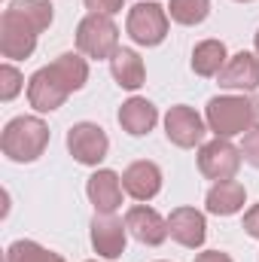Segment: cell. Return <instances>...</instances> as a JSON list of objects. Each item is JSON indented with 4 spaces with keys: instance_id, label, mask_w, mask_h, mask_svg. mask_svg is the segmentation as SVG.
Returning <instances> with one entry per match:
<instances>
[{
    "instance_id": "obj_1",
    "label": "cell",
    "mask_w": 259,
    "mask_h": 262,
    "mask_svg": "<svg viewBox=\"0 0 259 262\" xmlns=\"http://www.w3.org/2000/svg\"><path fill=\"white\" fill-rule=\"evenodd\" d=\"M49 146V125L40 116H15L0 134V149L9 162H37Z\"/></svg>"
},
{
    "instance_id": "obj_11",
    "label": "cell",
    "mask_w": 259,
    "mask_h": 262,
    "mask_svg": "<svg viewBox=\"0 0 259 262\" xmlns=\"http://www.w3.org/2000/svg\"><path fill=\"white\" fill-rule=\"evenodd\" d=\"M122 192H125L122 177L110 168H98L85 183V195L92 201L95 213H116L122 207Z\"/></svg>"
},
{
    "instance_id": "obj_24",
    "label": "cell",
    "mask_w": 259,
    "mask_h": 262,
    "mask_svg": "<svg viewBox=\"0 0 259 262\" xmlns=\"http://www.w3.org/2000/svg\"><path fill=\"white\" fill-rule=\"evenodd\" d=\"M21 89H25V76L18 73V67H12L9 61L0 64V101H12Z\"/></svg>"
},
{
    "instance_id": "obj_25",
    "label": "cell",
    "mask_w": 259,
    "mask_h": 262,
    "mask_svg": "<svg viewBox=\"0 0 259 262\" xmlns=\"http://www.w3.org/2000/svg\"><path fill=\"white\" fill-rule=\"evenodd\" d=\"M241 156H244V162H247V165L259 168V125H253V128L244 134V143H241Z\"/></svg>"
},
{
    "instance_id": "obj_29",
    "label": "cell",
    "mask_w": 259,
    "mask_h": 262,
    "mask_svg": "<svg viewBox=\"0 0 259 262\" xmlns=\"http://www.w3.org/2000/svg\"><path fill=\"white\" fill-rule=\"evenodd\" d=\"M253 46H256V55H259V31H256V40H253Z\"/></svg>"
},
{
    "instance_id": "obj_28",
    "label": "cell",
    "mask_w": 259,
    "mask_h": 262,
    "mask_svg": "<svg viewBox=\"0 0 259 262\" xmlns=\"http://www.w3.org/2000/svg\"><path fill=\"white\" fill-rule=\"evenodd\" d=\"M195 262H235L229 253H223V250H204V253H198Z\"/></svg>"
},
{
    "instance_id": "obj_14",
    "label": "cell",
    "mask_w": 259,
    "mask_h": 262,
    "mask_svg": "<svg viewBox=\"0 0 259 262\" xmlns=\"http://www.w3.org/2000/svg\"><path fill=\"white\" fill-rule=\"evenodd\" d=\"M168 235L180 244V247H201L204 238H207V223H204V213L195 210V207H174L168 213Z\"/></svg>"
},
{
    "instance_id": "obj_30",
    "label": "cell",
    "mask_w": 259,
    "mask_h": 262,
    "mask_svg": "<svg viewBox=\"0 0 259 262\" xmlns=\"http://www.w3.org/2000/svg\"><path fill=\"white\" fill-rule=\"evenodd\" d=\"M235 3H253V0H235Z\"/></svg>"
},
{
    "instance_id": "obj_22",
    "label": "cell",
    "mask_w": 259,
    "mask_h": 262,
    "mask_svg": "<svg viewBox=\"0 0 259 262\" xmlns=\"http://www.w3.org/2000/svg\"><path fill=\"white\" fill-rule=\"evenodd\" d=\"M6 262H67L55 250L37 244V241H12L6 247Z\"/></svg>"
},
{
    "instance_id": "obj_31",
    "label": "cell",
    "mask_w": 259,
    "mask_h": 262,
    "mask_svg": "<svg viewBox=\"0 0 259 262\" xmlns=\"http://www.w3.org/2000/svg\"><path fill=\"white\" fill-rule=\"evenodd\" d=\"M89 262H98V259H89Z\"/></svg>"
},
{
    "instance_id": "obj_9",
    "label": "cell",
    "mask_w": 259,
    "mask_h": 262,
    "mask_svg": "<svg viewBox=\"0 0 259 262\" xmlns=\"http://www.w3.org/2000/svg\"><path fill=\"white\" fill-rule=\"evenodd\" d=\"M207 131H210L207 122L195 113L192 107H186V104H177V107H171V110L165 113V134H168V140H171L174 146H180V149L198 146Z\"/></svg>"
},
{
    "instance_id": "obj_13",
    "label": "cell",
    "mask_w": 259,
    "mask_h": 262,
    "mask_svg": "<svg viewBox=\"0 0 259 262\" xmlns=\"http://www.w3.org/2000/svg\"><path fill=\"white\" fill-rule=\"evenodd\" d=\"M125 226H128L131 235H134L140 244H146V247H159V244H165V238H168V220H165L159 210L146 207V204L128 207Z\"/></svg>"
},
{
    "instance_id": "obj_12",
    "label": "cell",
    "mask_w": 259,
    "mask_h": 262,
    "mask_svg": "<svg viewBox=\"0 0 259 262\" xmlns=\"http://www.w3.org/2000/svg\"><path fill=\"white\" fill-rule=\"evenodd\" d=\"M122 186H125V195H131L134 201H153V198L162 192V168L149 159H140V162H131L128 168L122 171Z\"/></svg>"
},
{
    "instance_id": "obj_6",
    "label": "cell",
    "mask_w": 259,
    "mask_h": 262,
    "mask_svg": "<svg viewBox=\"0 0 259 262\" xmlns=\"http://www.w3.org/2000/svg\"><path fill=\"white\" fill-rule=\"evenodd\" d=\"M67 149H70V156L79 165L98 168L107 159V152H110V137L95 122H76L73 128L67 131Z\"/></svg>"
},
{
    "instance_id": "obj_3",
    "label": "cell",
    "mask_w": 259,
    "mask_h": 262,
    "mask_svg": "<svg viewBox=\"0 0 259 262\" xmlns=\"http://www.w3.org/2000/svg\"><path fill=\"white\" fill-rule=\"evenodd\" d=\"M76 49L85 58H113L119 49V28L110 15H98L89 12L79 25H76Z\"/></svg>"
},
{
    "instance_id": "obj_23",
    "label": "cell",
    "mask_w": 259,
    "mask_h": 262,
    "mask_svg": "<svg viewBox=\"0 0 259 262\" xmlns=\"http://www.w3.org/2000/svg\"><path fill=\"white\" fill-rule=\"evenodd\" d=\"M168 15H171V21L186 25V28L201 25L210 15V0H171L168 3Z\"/></svg>"
},
{
    "instance_id": "obj_10",
    "label": "cell",
    "mask_w": 259,
    "mask_h": 262,
    "mask_svg": "<svg viewBox=\"0 0 259 262\" xmlns=\"http://www.w3.org/2000/svg\"><path fill=\"white\" fill-rule=\"evenodd\" d=\"M67 98H70V92L61 85V79L52 73V67H40V70L28 79V104H31L37 113H52V110H58Z\"/></svg>"
},
{
    "instance_id": "obj_21",
    "label": "cell",
    "mask_w": 259,
    "mask_h": 262,
    "mask_svg": "<svg viewBox=\"0 0 259 262\" xmlns=\"http://www.w3.org/2000/svg\"><path fill=\"white\" fill-rule=\"evenodd\" d=\"M6 9H12L15 15H21L37 34L46 31V28L52 25V18H55V6H52L49 0H9Z\"/></svg>"
},
{
    "instance_id": "obj_5",
    "label": "cell",
    "mask_w": 259,
    "mask_h": 262,
    "mask_svg": "<svg viewBox=\"0 0 259 262\" xmlns=\"http://www.w3.org/2000/svg\"><path fill=\"white\" fill-rule=\"evenodd\" d=\"M241 159H244L241 149L229 137H213V140L201 143V149H198V171L213 183L235 180V174L241 168Z\"/></svg>"
},
{
    "instance_id": "obj_27",
    "label": "cell",
    "mask_w": 259,
    "mask_h": 262,
    "mask_svg": "<svg viewBox=\"0 0 259 262\" xmlns=\"http://www.w3.org/2000/svg\"><path fill=\"white\" fill-rule=\"evenodd\" d=\"M244 232L259 241V204H253V207L244 213Z\"/></svg>"
},
{
    "instance_id": "obj_7",
    "label": "cell",
    "mask_w": 259,
    "mask_h": 262,
    "mask_svg": "<svg viewBox=\"0 0 259 262\" xmlns=\"http://www.w3.org/2000/svg\"><path fill=\"white\" fill-rule=\"evenodd\" d=\"M37 37L40 34L21 15H15L12 9H3V15H0V52H3V58H9V61L31 58L37 49Z\"/></svg>"
},
{
    "instance_id": "obj_15",
    "label": "cell",
    "mask_w": 259,
    "mask_h": 262,
    "mask_svg": "<svg viewBox=\"0 0 259 262\" xmlns=\"http://www.w3.org/2000/svg\"><path fill=\"white\" fill-rule=\"evenodd\" d=\"M220 85L223 89H238V92H253L259 89V55L253 52H235L226 67L220 70Z\"/></svg>"
},
{
    "instance_id": "obj_2",
    "label": "cell",
    "mask_w": 259,
    "mask_h": 262,
    "mask_svg": "<svg viewBox=\"0 0 259 262\" xmlns=\"http://www.w3.org/2000/svg\"><path fill=\"white\" fill-rule=\"evenodd\" d=\"M259 107L247 95H217L207 101L204 122L217 137H238L256 125Z\"/></svg>"
},
{
    "instance_id": "obj_26",
    "label": "cell",
    "mask_w": 259,
    "mask_h": 262,
    "mask_svg": "<svg viewBox=\"0 0 259 262\" xmlns=\"http://www.w3.org/2000/svg\"><path fill=\"white\" fill-rule=\"evenodd\" d=\"M85 3V9L89 12H98V15H116V12H122V6H125V0H82Z\"/></svg>"
},
{
    "instance_id": "obj_8",
    "label": "cell",
    "mask_w": 259,
    "mask_h": 262,
    "mask_svg": "<svg viewBox=\"0 0 259 262\" xmlns=\"http://www.w3.org/2000/svg\"><path fill=\"white\" fill-rule=\"evenodd\" d=\"M89 235H92V247L101 259H119L125 253V244H128V226L125 220L113 216V213H95L92 226H89Z\"/></svg>"
},
{
    "instance_id": "obj_16",
    "label": "cell",
    "mask_w": 259,
    "mask_h": 262,
    "mask_svg": "<svg viewBox=\"0 0 259 262\" xmlns=\"http://www.w3.org/2000/svg\"><path fill=\"white\" fill-rule=\"evenodd\" d=\"M156 122H159V110H156V104L146 101V98H128V101L119 107V125H122V131L131 134V137L149 134V131L156 128Z\"/></svg>"
},
{
    "instance_id": "obj_18",
    "label": "cell",
    "mask_w": 259,
    "mask_h": 262,
    "mask_svg": "<svg viewBox=\"0 0 259 262\" xmlns=\"http://www.w3.org/2000/svg\"><path fill=\"white\" fill-rule=\"evenodd\" d=\"M110 73H113V79L122 85V89H128V92H137L140 85H143V79H146V67H143V58L134 52V49H116V55L110 58Z\"/></svg>"
},
{
    "instance_id": "obj_19",
    "label": "cell",
    "mask_w": 259,
    "mask_h": 262,
    "mask_svg": "<svg viewBox=\"0 0 259 262\" xmlns=\"http://www.w3.org/2000/svg\"><path fill=\"white\" fill-rule=\"evenodd\" d=\"M229 61L223 40H201L192 49V70L198 76H220V70Z\"/></svg>"
},
{
    "instance_id": "obj_17",
    "label": "cell",
    "mask_w": 259,
    "mask_h": 262,
    "mask_svg": "<svg viewBox=\"0 0 259 262\" xmlns=\"http://www.w3.org/2000/svg\"><path fill=\"white\" fill-rule=\"evenodd\" d=\"M244 201H247V189L238 180H220V183H213L207 189V198H204L207 213H213V216H232V213H238L244 207Z\"/></svg>"
},
{
    "instance_id": "obj_20",
    "label": "cell",
    "mask_w": 259,
    "mask_h": 262,
    "mask_svg": "<svg viewBox=\"0 0 259 262\" xmlns=\"http://www.w3.org/2000/svg\"><path fill=\"white\" fill-rule=\"evenodd\" d=\"M49 67H52V73L61 79V85H64L70 95L79 92L89 82V64H85V58L79 52H64V55H58Z\"/></svg>"
},
{
    "instance_id": "obj_4",
    "label": "cell",
    "mask_w": 259,
    "mask_h": 262,
    "mask_svg": "<svg viewBox=\"0 0 259 262\" xmlns=\"http://www.w3.org/2000/svg\"><path fill=\"white\" fill-rule=\"evenodd\" d=\"M165 9L168 6H159L153 0H140L128 9L125 28H128V37L137 46L149 49V46L165 43V37H168V12Z\"/></svg>"
}]
</instances>
